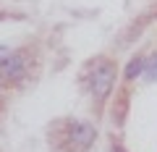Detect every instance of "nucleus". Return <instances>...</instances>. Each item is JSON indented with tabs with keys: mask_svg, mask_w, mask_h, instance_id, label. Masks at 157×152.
Returning <instances> with one entry per match:
<instances>
[{
	"mask_svg": "<svg viewBox=\"0 0 157 152\" xmlns=\"http://www.w3.org/2000/svg\"><path fill=\"white\" fill-rule=\"evenodd\" d=\"M115 63L113 60H97L94 66H92L89 71V92L97 97V100H105L107 95H110L113 84H115Z\"/></svg>",
	"mask_w": 157,
	"mask_h": 152,
	"instance_id": "1",
	"label": "nucleus"
},
{
	"mask_svg": "<svg viewBox=\"0 0 157 152\" xmlns=\"http://www.w3.org/2000/svg\"><path fill=\"white\" fill-rule=\"evenodd\" d=\"M94 136H97L94 126L86 123V121H71V123H68V142H71L73 150H78V152L89 150L92 142H94Z\"/></svg>",
	"mask_w": 157,
	"mask_h": 152,
	"instance_id": "2",
	"label": "nucleus"
},
{
	"mask_svg": "<svg viewBox=\"0 0 157 152\" xmlns=\"http://www.w3.org/2000/svg\"><path fill=\"white\" fill-rule=\"evenodd\" d=\"M24 73H26V60L21 53H11L0 58V81H18Z\"/></svg>",
	"mask_w": 157,
	"mask_h": 152,
	"instance_id": "3",
	"label": "nucleus"
},
{
	"mask_svg": "<svg viewBox=\"0 0 157 152\" xmlns=\"http://www.w3.org/2000/svg\"><path fill=\"white\" fill-rule=\"evenodd\" d=\"M144 66H147V58H144V55L131 58V60H128V66H126L123 79H126V81H134L136 76H144Z\"/></svg>",
	"mask_w": 157,
	"mask_h": 152,
	"instance_id": "4",
	"label": "nucleus"
},
{
	"mask_svg": "<svg viewBox=\"0 0 157 152\" xmlns=\"http://www.w3.org/2000/svg\"><path fill=\"white\" fill-rule=\"evenodd\" d=\"M144 79L147 81H157V53H152L147 58V66H144Z\"/></svg>",
	"mask_w": 157,
	"mask_h": 152,
	"instance_id": "5",
	"label": "nucleus"
},
{
	"mask_svg": "<svg viewBox=\"0 0 157 152\" xmlns=\"http://www.w3.org/2000/svg\"><path fill=\"white\" fill-rule=\"evenodd\" d=\"M110 152H126V150H123V147H113Z\"/></svg>",
	"mask_w": 157,
	"mask_h": 152,
	"instance_id": "6",
	"label": "nucleus"
}]
</instances>
